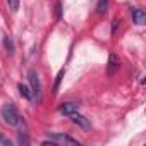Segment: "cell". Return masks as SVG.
Instances as JSON below:
<instances>
[{
	"label": "cell",
	"mask_w": 146,
	"mask_h": 146,
	"mask_svg": "<svg viewBox=\"0 0 146 146\" xmlns=\"http://www.w3.org/2000/svg\"><path fill=\"white\" fill-rule=\"evenodd\" d=\"M28 79H29V84H31V95H33V98L40 100V98H41V83H40L38 72L31 69V70L28 72Z\"/></svg>",
	"instance_id": "2"
},
{
	"label": "cell",
	"mask_w": 146,
	"mask_h": 146,
	"mask_svg": "<svg viewBox=\"0 0 146 146\" xmlns=\"http://www.w3.org/2000/svg\"><path fill=\"white\" fill-rule=\"evenodd\" d=\"M107 7H108V0H98V4H96V12L100 16H103L107 12Z\"/></svg>",
	"instance_id": "10"
},
{
	"label": "cell",
	"mask_w": 146,
	"mask_h": 146,
	"mask_svg": "<svg viewBox=\"0 0 146 146\" xmlns=\"http://www.w3.org/2000/svg\"><path fill=\"white\" fill-rule=\"evenodd\" d=\"M131 14H132V19H134V23H136L137 26L146 24V14H144L143 9H139V7H132V9H131Z\"/></svg>",
	"instance_id": "7"
},
{
	"label": "cell",
	"mask_w": 146,
	"mask_h": 146,
	"mask_svg": "<svg viewBox=\"0 0 146 146\" xmlns=\"http://www.w3.org/2000/svg\"><path fill=\"white\" fill-rule=\"evenodd\" d=\"M19 88V93H21V96H24L26 100H33V95H31V90L26 86V84H19L17 86Z\"/></svg>",
	"instance_id": "9"
},
{
	"label": "cell",
	"mask_w": 146,
	"mask_h": 146,
	"mask_svg": "<svg viewBox=\"0 0 146 146\" xmlns=\"http://www.w3.org/2000/svg\"><path fill=\"white\" fill-rule=\"evenodd\" d=\"M60 11H62V4L57 2V4H55V16H57V19L60 17Z\"/></svg>",
	"instance_id": "15"
},
{
	"label": "cell",
	"mask_w": 146,
	"mask_h": 146,
	"mask_svg": "<svg viewBox=\"0 0 146 146\" xmlns=\"http://www.w3.org/2000/svg\"><path fill=\"white\" fill-rule=\"evenodd\" d=\"M48 139H50L53 144H72V146H79V144H81L78 139L70 137V136H67V134H60V132H53V134H50Z\"/></svg>",
	"instance_id": "3"
},
{
	"label": "cell",
	"mask_w": 146,
	"mask_h": 146,
	"mask_svg": "<svg viewBox=\"0 0 146 146\" xmlns=\"http://www.w3.org/2000/svg\"><path fill=\"white\" fill-rule=\"evenodd\" d=\"M0 115H2L4 122L9 124V125H19L23 122V119H21L17 108L14 107V103H5L2 108H0Z\"/></svg>",
	"instance_id": "1"
},
{
	"label": "cell",
	"mask_w": 146,
	"mask_h": 146,
	"mask_svg": "<svg viewBox=\"0 0 146 146\" xmlns=\"http://www.w3.org/2000/svg\"><path fill=\"white\" fill-rule=\"evenodd\" d=\"M119 69H120V60H119V57H117L115 53H110V57H108V65H107V72H108L110 76H113Z\"/></svg>",
	"instance_id": "6"
},
{
	"label": "cell",
	"mask_w": 146,
	"mask_h": 146,
	"mask_svg": "<svg viewBox=\"0 0 146 146\" xmlns=\"http://www.w3.org/2000/svg\"><path fill=\"white\" fill-rule=\"evenodd\" d=\"M4 48H5V52L9 55H14V41H12V38L9 35L4 36Z\"/></svg>",
	"instance_id": "8"
},
{
	"label": "cell",
	"mask_w": 146,
	"mask_h": 146,
	"mask_svg": "<svg viewBox=\"0 0 146 146\" xmlns=\"http://www.w3.org/2000/svg\"><path fill=\"white\" fill-rule=\"evenodd\" d=\"M58 112L62 113V115H72V113H76V112H79V105L76 103V102H64V103H60V107H58Z\"/></svg>",
	"instance_id": "5"
},
{
	"label": "cell",
	"mask_w": 146,
	"mask_h": 146,
	"mask_svg": "<svg viewBox=\"0 0 146 146\" xmlns=\"http://www.w3.org/2000/svg\"><path fill=\"white\" fill-rule=\"evenodd\" d=\"M28 143H29V139H28L26 131H21L19 132V144H28Z\"/></svg>",
	"instance_id": "12"
},
{
	"label": "cell",
	"mask_w": 146,
	"mask_h": 146,
	"mask_svg": "<svg viewBox=\"0 0 146 146\" xmlns=\"http://www.w3.org/2000/svg\"><path fill=\"white\" fill-rule=\"evenodd\" d=\"M64 74H65V69H60V72H58V76H57V81H55V91L58 90V84H60V81H62Z\"/></svg>",
	"instance_id": "14"
},
{
	"label": "cell",
	"mask_w": 146,
	"mask_h": 146,
	"mask_svg": "<svg viewBox=\"0 0 146 146\" xmlns=\"http://www.w3.org/2000/svg\"><path fill=\"white\" fill-rule=\"evenodd\" d=\"M0 144H4V146H12V141L9 137H5L2 132H0Z\"/></svg>",
	"instance_id": "13"
},
{
	"label": "cell",
	"mask_w": 146,
	"mask_h": 146,
	"mask_svg": "<svg viewBox=\"0 0 146 146\" xmlns=\"http://www.w3.org/2000/svg\"><path fill=\"white\" fill-rule=\"evenodd\" d=\"M70 117V120H72V124H76L78 127H81V129H84V131H90L91 129V122L84 117V115H81V113H72V115H69Z\"/></svg>",
	"instance_id": "4"
},
{
	"label": "cell",
	"mask_w": 146,
	"mask_h": 146,
	"mask_svg": "<svg viewBox=\"0 0 146 146\" xmlns=\"http://www.w3.org/2000/svg\"><path fill=\"white\" fill-rule=\"evenodd\" d=\"M7 5H9V9L12 12H17V9H19V0H7Z\"/></svg>",
	"instance_id": "11"
}]
</instances>
